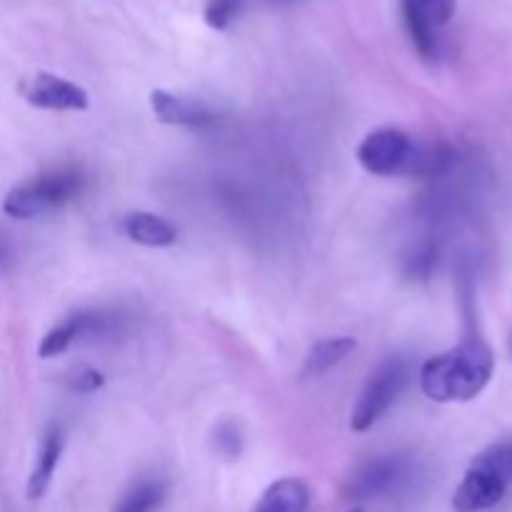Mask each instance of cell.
Returning a JSON list of instances; mask_svg holds the SVG:
<instances>
[{"instance_id":"1","label":"cell","mask_w":512,"mask_h":512,"mask_svg":"<svg viewBox=\"0 0 512 512\" xmlns=\"http://www.w3.org/2000/svg\"><path fill=\"white\" fill-rule=\"evenodd\" d=\"M493 373V348L478 335H468L420 368V390L433 403H470L488 388Z\"/></svg>"},{"instance_id":"2","label":"cell","mask_w":512,"mask_h":512,"mask_svg":"<svg viewBox=\"0 0 512 512\" xmlns=\"http://www.w3.org/2000/svg\"><path fill=\"white\" fill-rule=\"evenodd\" d=\"M512 483V440L485 448L455 488V512H485L500 503Z\"/></svg>"},{"instance_id":"3","label":"cell","mask_w":512,"mask_h":512,"mask_svg":"<svg viewBox=\"0 0 512 512\" xmlns=\"http://www.w3.org/2000/svg\"><path fill=\"white\" fill-rule=\"evenodd\" d=\"M85 178L75 168H55L15 185L3 200V213L13 220H33L63 208L83 193Z\"/></svg>"},{"instance_id":"4","label":"cell","mask_w":512,"mask_h":512,"mask_svg":"<svg viewBox=\"0 0 512 512\" xmlns=\"http://www.w3.org/2000/svg\"><path fill=\"white\" fill-rule=\"evenodd\" d=\"M410 383V368L405 360L390 358L380 365L360 393L353 413H350V428L355 433H368L373 425L385 418L390 408L400 400Z\"/></svg>"},{"instance_id":"5","label":"cell","mask_w":512,"mask_h":512,"mask_svg":"<svg viewBox=\"0 0 512 512\" xmlns=\"http://www.w3.org/2000/svg\"><path fill=\"white\" fill-rule=\"evenodd\" d=\"M355 158L370 175L378 178L408 175L423 160L415 140L400 128H378L368 133L358 145Z\"/></svg>"},{"instance_id":"6","label":"cell","mask_w":512,"mask_h":512,"mask_svg":"<svg viewBox=\"0 0 512 512\" xmlns=\"http://www.w3.org/2000/svg\"><path fill=\"white\" fill-rule=\"evenodd\" d=\"M20 95L25 103L40 110H70L80 113L88 110L90 95L88 90L75 85L73 80H65L55 73H35L20 83Z\"/></svg>"},{"instance_id":"7","label":"cell","mask_w":512,"mask_h":512,"mask_svg":"<svg viewBox=\"0 0 512 512\" xmlns=\"http://www.w3.org/2000/svg\"><path fill=\"white\" fill-rule=\"evenodd\" d=\"M150 110L165 125H185V128H205L215 123V113L200 100L190 95L170 93V90H153L150 93Z\"/></svg>"},{"instance_id":"8","label":"cell","mask_w":512,"mask_h":512,"mask_svg":"<svg viewBox=\"0 0 512 512\" xmlns=\"http://www.w3.org/2000/svg\"><path fill=\"white\" fill-rule=\"evenodd\" d=\"M100 323H103V318H100L98 313L68 315V318H63L55 328H50L48 333H45V338L40 340L38 345V355L43 360H50L68 353L75 343H80V340L88 338L90 333H95Z\"/></svg>"},{"instance_id":"9","label":"cell","mask_w":512,"mask_h":512,"mask_svg":"<svg viewBox=\"0 0 512 512\" xmlns=\"http://www.w3.org/2000/svg\"><path fill=\"white\" fill-rule=\"evenodd\" d=\"M403 475V463L393 458H378L365 463L358 473L350 478L348 495L360 500L375 498V495H383L388 490L395 488V483Z\"/></svg>"},{"instance_id":"10","label":"cell","mask_w":512,"mask_h":512,"mask_svg":"<svg viewBox=\"0 0 512 512\" xmlns=\"http://www.w3.org/2000/svg\"><path fill=\"white\" fill-rule=\"evenodd\" d=\"M63 443L65 440L58 425H53V428L43 435L38 448V458H35L28 485H25V495H28V500H40L45 493H48L50 483H53L55 478V470H58L60 455H63Z\"/></svg>"},{"instance_id":"11","label":"cell","mask_w":512,"mask_h":512,"mask_svg":"<svg viewBox=\"0 0 512 512\" xmlns=\"http://www.w3.org/2000/svg\"><path fill=\"white\" fill-rule=\"evenodd\" d=\"M123 233L143 248H170L178 240V230L160 215L148 210H133L123 218Z\"/></svg>"},{"instance_id":"12","label":"cell","mask_w":512,"mask_h":512,"mask_svg":"<svg viewBox=\"0 0 512 512\" xmlns=\"http://www.w3.org/2000/svg\"><path fill=\"white\" fill-rule=\"evenodd\" d=\"M310 488L300 478H280L268 485L253 512H308Z\"/></svg>"},{"instance_id":"13","label":"cell","mask_w":512,"mask_h":512,"mask_svg":"<svg viewBox=\"0 0 512 512\" xmlns=\"http://www.w3.org/2000/svg\"><path fill=\"white\" fill-rule=\"evenodd\" d=\"M355 348H358V343H355V338H348V335L320 340V343H315L313 348L308 350V355H305L303 373L310 375V378H318V375L328 373L335 365L343 363Z\"/></svg>"},{"instance_id":"14","label":"cell","mask_w":512,"mask_h":512,"mask_svg":"<svg viewBox=\"0 0 512 512\" xmlns=\"http://www.w3.org/2000/svg\"><path fill=\"white\" fill-rule=\"evenodd\" d=\"M403 10V23L408 30L410 40H413L415 50L420 53L423 60H435L440 55V38H438V25L430 23L420 10L410 8V5H400Z\"/></svg>"},{"instance_id":"15","label":"cell","mask_w":512,"mask_h":512,"mask_svg":"<svg viewBox=\"0 0 512 512\" xmlns=\"http://www.w3.org/2000/svg\"><path fill=\"white\" fill-rule=\"evenodd\" d=\"M168 485L163 480H140L115 503L113 512H153L163 503Z\"/></svg>"},{"instance_id":"16","label":"cell","mask_w":512,"mask_h":512,"mask_svg":"<svg viewBox=\"0 0 512 512\" xmlns=\"http://www.w3.org/2000/svg\"><path fill=\"white\" fill-rule=\"evenodd\" d=\"M243 0H208L205 3V23L213 30H225L238 15Z\"/></svg>"},{"instance_id":"17","label":"cell","mask_w":512,"mask_h":512,"mask_svg":"<svg viewBox=\"0 0 512 512\" xmlns=\"http://www.w3.org/2000/svg\"><path fill=\"white\" fill-rule=\"evenodd\" d=\"M400 5L420 10L433 25H445L455 13V0H400Z\"/></svg>"},{"instance_id":"18","label":"cell","mask_w":512,"mask_h":512,"mask_svg":"<svg viewBox=\"0 0 512 512\" xmlns=\"http://www.w3.org/2000/svg\"><path fill=\"white\" fill-rule=\"evenodd\" d=\"M68 385L75 393H95L105 385V375L100 370L90 368V365H78L75 370H70Z\"/></svg>"},{"instance_id":"19","label":"cell","mask_w":512,"mask_h":512,"mask_svg":"<svg viewBox=\"0 0 512 512\" xmlns=\"http://www.w3.org/2000/svg\"><path fill=\"white\" fill-rule=\"evenodd\" d=\"M218 450L228 458H238L240 455V435L233 425H223L218 430Z\"/></svg>"},{"instance_id":"20","label":"cell","mask_w":512,"mask_h":512,"mask_svg":"<svg viewBox=\"0 0 512 512\" xmlns=\"http://www.w3.org/2000/svg\"><path fill=\"white\" fill-rule=\"evenodd\" d=\"M348 512H363V508H353V510H348Z\"/></svg>"},{"instance_id":"21","label":"cell","mask_w":512,"mask_h":512,"mask_svg":"<svg viewBox=\"0 0 512 512\" xmlns=\"http://www.w3.org/2000/svg\"><path fill=\"white\" fill-rule=\"evenodd\" d=\"M0 260H3V253H0Z\"/></svg>"},{"instance_id":"22","label":"cell","mask_w":512,"mask_h":512,"mask_svg":"<svg viewBox=\"0 0 512 512\" xmlns=\"http://www.w3.org/2000/svg\"><path fill=\"white\" fill-rule=\"evenodd\" d=\"M510 350H512V343H510Z\"/></svg>"}]
</instances>
